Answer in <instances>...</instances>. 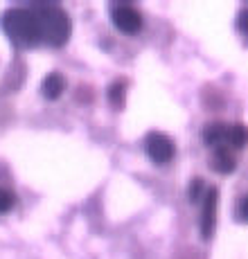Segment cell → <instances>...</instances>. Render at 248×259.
Here are the masks:
<instances>
[{"label": "cell", "instance_id": "cell-1", "mask_svg": "<svg viewBox=\"0 0 248 259\" xmlns=\"http://www.w3.org/2000/svg\"><path fill=\"white\" fill-rule=\"evenodd\" d=\"M3 29L16 46H36L43 41L41 23L34 7H14L3 14Z\"/></svg>", "mask_w": 248, "mask_h": 259}, {"label": "cell", "instance_id": "cell-2", "mask_svg": "<svg viewBox=\"0 0 248 259\" xmlns=\"http://www.w3.org/2000/svg\"><path fill=\"white\" fill-rule=\"evenodd\" d=\"M38 23H41V36L48 46H63L70 36V21L63 9L54 5H36Z\"/></svg>", "mask_w": 248, "mask_h": 259}, {"label": "cell", "instance_id": "cell-3", "mask_svg": "<svg viewBox=\"0 0 248 259\" xmlns=\"http://www.w3.org/2000/svg\"><path fill=\"white\" fill-rule=\"evenodd\" d=\"M145 147H147V153L153 162L158 165H165L174 158V144L172 140L165 136V133H149L147 140H145Z\"/></svg>", "mask_w": 248, "mask_h": 259}, {"label": "cell", "instance_id": "cell-4", "mask_svg": "<svg viewBox=\"0 0 248 259\" xmlns=\"http://www.w3.org/2000/svg\"><path fill=\"white\" fill-rule=\"evenodd\" d=\"M111 16H113L115 27L122 29V32H127V34H136L142 25L140 14H138L133 7H129V5H113Z\"/></svg>", "mask_w": 248, "mask_h": 259}, {"label": "cell", "instance_id": "cell-5", "mask_svg": "<svg viewBox=\"0 0 248 259\" xmlns=\"http://www.w3.org/2000/svg\"><path fill=\"white\" fill-rule=\"evenodd\" d=\"M215 221H217V189H210L205 194V201H203V217H201V232L205 239L215 230Z\"/></svg>", "mask_w": 248, "mask_h": 259}, {"label": "cell", "instance_id": "cell-6", "mask_svg": "<svg viewBox=\"0 0 248 259\" xmlns=\"http://www.w3.org/2000/svg\"><path fill=\"white\" fill-rule=\"evenodd\" d=\"M63 88H66V83H63L61 74H48V79L43 81V95L48 99H57L63 93Z\"/></svg>", "mask_w": 248, "mask_h": 259}, {"label": "cell", "instance_id": "cell-7", "mask_svg": "<svg viewBox=\"0 0 248 259\" xmlns=\"http://www.w3.org/2000/svg\"><path fill=\"white\" fill-rule=\"evenodd\" d=\"M215 169L221 174H228L235 169V160H232L230 149H215Z\"/></svg>", "mask_w": 248, "mask_h": 259}, {"label": "cell", "instance_id": "cell-8", "mask_svg": "<svg viewBox=\"0 0 248 259\" xmlns=\"http://www.w3.org/2000/svg\"><path fill=\"white\" fill-rule=\"evenodd\" d=\"M14 207V194L7 189H0V214L9 212Z\"/></svg>", "mask_w": 248, "mask_h": 259}, {"label": "cell", "instance_id": "cell-9", "mask_svg": "<svg viewBox=\"0 0 248 259\" xmlns=\"http://www.w3.org/2000/svg\"><path fill=\"white\" fill-rule=\"evenodd\" d=\"M237 217H239V221H248V196L241 198L237 205Z\"/></svg>", "mask_w": 248, "mask_h": 259}, {"label": "cell", "instance_id": "cell-10", "mask_svg": "<svg viewBox=\"0 0 248 259\" xmlns=\"http://www.w3.org/2000/svg\"><path fill=\"white\" fill-rule=\"evenodd\" d=\"M237 23H239V29H241V32L248 34V9H244V12L239 14V21H237Z\"/></svg>", "mask_w": 248, "mask_h": 259}]
</instances>
